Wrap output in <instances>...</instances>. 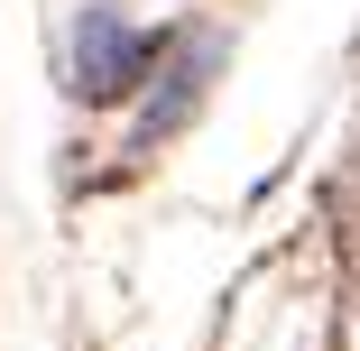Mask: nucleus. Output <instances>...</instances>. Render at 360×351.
Segmentation results:
<instances>
[{
  "label": "nucleus",
  "mask_w": 360,
  "mask_h": 351,
  "mask_svg": "<svg viewBox=\"0 0 360 351\" xmlns=\"http://www.w3.org/2000/svg\"><path fill=\"white\" fill-rule=\"evenodd\" d=\"M84 93H120L129 75H139V37L111 19V10H84Z\"/></svg>",
  "instance_id": "1"
}]
</instances>
